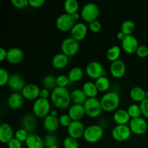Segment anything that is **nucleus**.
<instances>
[{"mask_svg":"<svg viewBox=\"0 0 148 148\" xmlns=\"http://www.w3.org/2000/svg\"><path fill=\"white\" fill-rule=\"evenodd\" d=\"M132 132L137 135H143L147 131L148 124L145 119L143 117H138L135 119H131L129 123Z\"/></svg>","mask_w":148,"mask_h":148,"instance_id":"9b49d317","label":"nucleus"},{"mask_svg":"<svg viewBox=\"0 0 148 148\" xmlns=\"http://www.w3.org/2000/svg\"><path fill=\"white\" fill-rule=\"evenodd\" d=\"M43 125L45 130H47L49 132L53 133L59 129L60 123L57 116H54L49 114L43 119Z\"/></svg>","mask_w":148,"mask_h":148,"instance_id":"6ab92c4d","label":"nucleus"},{"mask_svg":"<svg viewBox=\"0 0 148 148\" xmlns=\"http://www.w3.org/2000/svg\"><path fill=\"white\" fill-rule=\"evenodd\" d=\"M101 27H102L101 23L98 20L90 23L88 25V28L93 33H98L101 30Z\"/></svg>","mask_w":148,"mask_h":148,"instance_id":"c03bdc74","label":"nucleus"},{"mask_svg":"<svg viewBox=\"0 0 148 148\" xmlns=\"http://www.w3.org/2000/svg\"><path fill=\"white\" fill-rule=\"evenodd\" d=\"M130 96L132 101L141 103L146 98V91L141 87L135 86L130 90Z\"/></svg>","mask_w":148,"mask_h":148,"instance_id":"bb28decb","label":"nucleus"},{"mask_svg":"<svg viewBox=\"0 0 148 148\" xmlns=\"http://www.w3.org/2000/svg\"><path fill=\"white\" fill-rule=\"evenodd\" d=\"M95 83L99 92H106L109 89L111 86L109 79L106 76H102L95 79Z\"/></svg>","mask_w":148,"mask_h":148,"instance_id":"473e14b6","label":"nucleus"},{"mask_svg":"<svg viewBox=\"0 0 148 148\" xmlns=\"http://www.w3.org/2000/svg\"><path fill=\"white\" fill-rule=\"evenodd\" d=\"M129 115L130 116L131 119H135L140 117L142 115V111L140 108V106L138 104L133 103L129 106L128 108L127 109Z\"/></svg>","mask_w":148,"mask_h":148,"instance_id":"e433bc0d","label":"nucleus"},{"mask_svg":"<svg viewBox=\"0 0 148 148\" xmlns=\"http://www.w3.org/2000/svg\"><path fill=\"white\" fill-rule=\"evenodd\" d=\"M24 97L22 93L13 92L10 94L7 99V104L12 109H18L20 108L24 104Z\"/></svg>","mask_w":148,"mask_h":148,"instance_id":"4be33fe9","label":"nucleus"},{"mask_svg":"<svg viewBox=\"0 0 148 148\" xmlns=\"http://www.w3.org/2000/svg\"><path fill=\"white\" fill-rule=\"evenodd\" d=\"M42 84L44 88H47L49 90H54L57 87L56 77L53 75H46L42 79Z\"/></svg>","mask_w":148,"mask_h":148,"instance_id":"72a5a7b5","label":"nucleus"},{"mask_svg":"<svg viewBox=\"0 0 148 148\" xmlns=\"http://www.w3.org/2000/svg\"><path fill=\"white\" fill-rule=\"evenodd\" d=\"M71 101L74 103V104H79L83 105L88 97L85 94L82 89H75L70 92Z\"/></svg>","mask_w":148,"mask_h":148,"instance_id":"cd10ccee","label":"nucleus"},{"mask_svg":"<svg viewBox=\"0 0 148 148\" xmlns=\"http://www.w3.org/2000/svg\"><path fill=\"white\" fill-rule=\"evenodd\" d=\"M43 141L46 148H51L54 145H58L59 138L53 133H49L45 136Z\"/></svg>","mask_w":148,"mask_h":148,"instance_id":"c9c22d12","label":"nucleus"},{"mask_svg":"<svg viewBox=\"0 0 148 148\" xmlns=\"http://www.w3.org/2000/svg\"><path fill=\"white\" fill-rule=\"evenodd\" d=\"M138 40L133 35L126 36L124 40L121 41V48L127 53L133 54L136 53V51L139 47Z\"/></svg>","mask_w":148,"mask_h":148,"instance_id":"f8f14e48","label":"nucleus"},{"mask_svg":"<svg viewBox=\"0 0 148 148\" xmlns=\"http://www.w3.org/2000/svg\"><path fill=\"white\" fill-rule=\"evenodd\" d=\"M140 106L142 111V114L146 119H148V98H146L144 101H142Z\"/></svg>","mask_w":148,"mask_h":148,"instance_id":"49530a36","label":"nucleus"},{"mask_svg":"<svg viewBox=\"0 0 148 148\" xmlns=\"http://www.w3.org/2000/svg\"><path fill=\"white\" fill-rule=\"evenodd\" d=\"M75 23H76L74 21L72 15L66 14V12L60 14L56 20V27L58 30L62 32L70 31Z\"/></svg>","mask_w":148,"mask_h":148,"instance_id":"9d476101","label":"nucleus"},{"mask_svg":"<svg viewBox=\"0 0 148 148\" xmlns=\"http://www.w3.org/2000/svg\"><path fill=\"white\" fill-rule=\"evenodd\" d=\"M37 121L35 115L27 114L23 118L21 121V128L24 129L29 133H33V130L36 129Z\"/></svg>","mask_w":148,"mask_h":148,"instance_id":"393cba45","label":"nucleus"},{"mask_svg":"<svg viewBox=\"0 0 148 148\" xmlns=\"http://www.w3.org/2000/svg\"><path fill=\"white\" fill-rule=\"evenodd\" d=\"M79 49V41L76 40L72 37H68L64 39L61 45L62 53L67 56L68 57H72L78 53Z\"/></svg>","mask_w":148,"mask_h":148,"instance_id":"0eeeda50","label":"nucleus"},{"mask_svg":"<svg viewBox=\"0 0 148 148\" xmlns=\"http://www.w3.org/2000/svg\"><path fill=\"white\" fill-rule=\"evenodd\" d=\"M82 90L86 96L88 98H96L98 93V90L95 85V82H86L82 85Z\"/></svg>","mask_w":148,"mask_h":148,"instance_id":"c85d7f7f","label":"nucleus"},{"mask_svg":"<svg viewBox=\"0 0 148 148\" xmlns=\"http://www.w3.org/2000/svg\"><path fill=\"white\" fill-rule=\"evenodd\" d=\"M135 30V24L132 20H125L122 23L121 25V31L124 33L126 36L132 34Z\"/></svg>","mask_w":148,"mask_h":148,"instance_id":"f704fd0d","label":"nucleus"},{"mask_svg":"<svg viewBox=\"0 0 148 148\" xmlns=\"http://www.w3.org/2000/svg\"><path fill=\"white\" fill-rule=\"evenodd\" d=\"M85 114L90 118H97L103 111L101 101L96 98H88L83 104Z\"/></svg>","mask_w":148,"mask_h":148,"instance_id":"20e7f679","label":"nucleus"},{"mask_svg":"<svg viewBox=\"0 0 148 148\" xmlns=\"http://www.w3.org/2000/svg\"><path fill=\"white\" fill-rule=\"evenodd\" d=\"M24 59V52L21 49L17 47L10 48L7 50V60L12 64H17Z\"/></svg>","mask_w":148,"mask_h":148,"instance_id":"dca6fc26","label":"nucleus"},{"mask_svg":"<svg viewBox=\"0 0 148 148\" xmlns=\"http://www.w3.org/2000/svg\"><path fill=\"white\" fill-rule=\"evenodd\" d=\"M14 132L11 126L7 123L0 125V141L2 143H8L14 137Z\"/></svg>","mask_w":148,"mask_h":148,"instance_id":"aec40b11","label":"nucleus"},{"mask_svg":"<svg viewBox=\"0 0 148 148\" xmlns=\"http://www.w3.org/2000/svg\"><path fill=\"white\" fill-rule=\"evenodd\" d=\"M127 66L125 63L121 60H117L112 62L110 66V72L114 77L119 79L123 77L126 73Z\"/></svg>","mask_w":148,"mask_h":148,"instance_id":"f3484780","label":"nucleus"},{"mask_svg":"<svg viewBox=\"0 0 148 148\" xmlns=\"http://www.w3.org/2000/svg\"><path fill=\"white\" fill-rule=\"evenodd\" d=\"M50 114H51L52 116H57V115H58L57 110H56V109H52L51 111Z\"/></svg>","mask_w":148,"mask_h":148,"instance_id":"5fc2aeb1","label":"nucleus"},{"mask_svg":"<svg viewBox=\"0 0 148 148\" xmlns=\"http://www.w3.org/2000/svg\"><path fill=\"white\" fill-rule=\"evenodd\" d=\"M69 60V57L63 53H57L52 59V65L56 69H63L68 64Z\"/></svg>","mask_w":148,"mask_h":148,"instance_id":"a878e982","label":"nucleus"},{"mask_svg":"<svg viewBox=\"0 0 148 148\" xmlns=\"http://www.w3.org/2000/svg\"><path fill=\"white\" fill-rule=\"evenodd\" d=\"M85 130L84 124L80 121H72L67 127V132L69 137L78 140L83 137Z\"/></svg>","mask_w":148,"mask_h":148,"instance_id":"4468645a","label":"nucleus"},{"mask_svg":"<svg viewBox=\"0 0 148 148\" xmlns=\"http://www.w3.org/2000/svg\"><path fill=\"white\" fill-rule=\"evenodd\" d=\"M63 145L64 148H79V143H78L77 140L69 136L64 139Z\"/></svg>","mask_w":148,"mask_h":148,"instance_id":"4c0bfd02","label":"nucleus"},{"mask_svg":"<svg viewBox=\"0 0 148 148\" xmlns=\"http://www.w3.org/2000/svg\"><path fill=\"white\" fill-rule=\"evenodd\" d=\"M64 9L66 14H73L79 10V3L77 0H66L64 4Z\"/></svg>","mask_w":148,"mask_h":148,"instance_id":"2f4dec72","label":"nucleus"},{"mask_svg":"<svg viewBox=\"0 0 148 148\" xmlns=\"http://www.w3.org/2000/svg\"><path fill=\"white\" fill-rule=\"evenodd\" d=\"M22 146H23L22 142H20L14 137L7 143L8 148H22Z\"/></svg>","mask_w":148,"mask_h":148,"instance_id":"de8ad7c7","label":"nucleus"},{"mask_svg":"<svg viewBox=\"0 0 148 148\" xmlns=\"http://www.w3.org/2000/svg\"><path fill=\"white\" fill-rule=\"evenodd\" d=\"M8 85L11 90L18 92V91L23 90L26 85L24 78L23 77L22 75H19V74H13V75H10Z\"/></svg>","mask_w":148,"mask_h":148,"instance_id":"a211bd4d","label":"nucleus"},{"mask_svg":"<svg viewBox=\"0 0 148 148\" xmlns=\"http://www.w3.org/2000/svg\"><path fill=\"white\" fill-rule=\"evenodd\" d=\"M103 134L104 130L103 127L98 124H92L85 128L83 138L88 143H95L101 140Z\"/></svg>","mask_w":148,"mask_h":148,"instance_id":"7ed1b4c3","label":"nucleus"},{"mask_svg":"<svg viewBox=\"0 0 148 148\" xmlns=\"http://www.w3.org/2000/svg\"><path fill=\"white\" fill-rule=\"evenodd\" d=\"M51 148H59V146H58V145H54V146H53V147H51Z\"/></svg>","mask_w":148,"mask_h":148,"instance_id":"6e6d98bb","label":"nucleus"},{"mask_svg":"<svg viewBox=\"0 0 148 148\" xmlns=\"http://www.w3.org/2000/svg\"><path fill=\"white\" fill-rule=\"evenodd\" d=\"M113 119L115 123L118 125H127L130 122L131 117L129 115L128 112L126 109H118L114 112Z\"/></svg>","mask_w":148,"mask_h":148,"instance_id":"5701e85b","label":"nucleus"},{"mask_svg":"<svg viewBox=\"0 0 148 148\" xmlns=\"http://www.w3.org/2000/svg\"><path fill=\"white\" fill-rule=\"evenodd\" d=\"M83 75V70L79 66H75L69 70L67 76L71 82H77L82 79Z\"/></svg>","mask_w":148,"mask_h":148,"instance_id":"c756f323","label":"nucleus"},{"mask_svg":"<svg viewBox=\"0 0 148 148\" xmlns=\"http://www.w3.org/2000/svg\"><path fill=\"white\" fill-rule=\"evenodd\" d=\"M146 98H148V90L146 91Z\"/></svg>","mask_w":148,"mask_h":148,"instance_id":"4d7b16f0","label":"nucleus"},{"mask_svg":"<svg viewBox=\"0 0 148 148\" xmlns=\"http://www.w3.org/2000/svg\"><path fill=\"white\" fill-rule=\"evenodd\" d=\"M132 131L128 125H116L111 131L113 139L118 142H124L128 140L132 134Z\"/></svg>","mask_w":148,"mask_h":148,"instance_id":"1a4fd4ad","label":"nucleus"},{"mask_svg":"<svg viewBox=\"0 0 148 148\" xmlns=\"http://www.w3.org/2000/svg\"><path fill=\"white\" fill-rule=\"evenodd\" d=\"M50 96V91L47 88H42L40 92V97L39 98H44V99H48Z\"/></svg>","mask_w":148,"mask_h":148,"instance_id":"8fccbe9b","label":"nucleus"},{"mask_svg":"<svg viewBox=\"0 0 148 148\" xmlns=\"http://www.w3.org/2000/svg\"><path fill=\"white\" fill-rule=\"evenodd\" d=\"M72 18H73L74 21L76 22L77 20H79V17H80V15H79V13L77 12V13H75V14H72Z\"/></svg>","mask_w":148,"mask_h":148,"instance_id":"864d4df0","label":"nucleus"},{"mask_svg":"<svg viewBox=\"0 0 148 148\" xmlns=\"http://www.w3.org/2000/svg\"><path fill=\"white\" fill-rule=\"evenodd\" d=\"M11 3L17 9H24L29 5V0H12Z\"/></svg>","mask_w":148,"mask_h":148,"instance_id":"37998d69","label":"nucleus"},{"mask_svg":"<svg viewBox=\"0 0 148 148\" xmlns=\"http://www.w3.org/2000/svg\"><path fill=\"white\" fill-rule=\"evenodd\" d=\"M10 75L9 72L4 68L0 69V85L4 86L6 84H8L9 79H10Z\"/></svg>","mask_w":148,"mask_h":148,"instance_id":"ea45409f","label":"nucleus"},{"mask_svg":"<svg viewBox=\"0 0 148 148\" xmlns=\"http://www.w3.org/2000/svg\"><path fill=\"white\" fill-rule=\"evenodd\" d=\"M7 50L4 49V48H1L0 49V61L2 62L4 59H7Z\"/></svg>","mask_w":148,"mask_h":148,"instance_id":"3c124183","label":"nucleus"},{"mask_svg":"<svg viewBox=\"0 0 148 148\" xmlns=\"http://www.w3.org/2000/svg\"><path fill=\"white\" fill-rule=\"evenodd\" d=\"M116 37H117V38L119 39V40H120L121 41H122V40L124 39V38L126 37V35L124 34V33H122L121 31H119L118 33H117Z\"/></svg>","mask_w":148,"mask_h":148,"instance_id":"603ef678","label":"nucleus"},{"mask_svg":"<svg viewBox=\"0 0 148 148\" xmlns=\"http://www.w3.org/2000/svg\"><path fill=\"white\" fill-rule=\"evenodd\" d=\"M68 115L72 121H80L85 115V111L83 105L73 104L68 110Z\"/></svg>","mask_w":148,"mask_h":148,"instance_id":"412c9836","label":"nucleus"},{"mask_svg":"<svg viewBox=\"0 0 148 148\" xmlns=\"http://www.w3.org/2000/svg\"><path fill=\"white\" fill-rule=\"evenodd\" d=\"M51 100L53 105L58 109L64 110L69 108L71 103L70 92L66 88L56 87L52 90Z\"/></svg>","mask_w":148,"mask_h":148,"instance_id":"f257e3e1","label":"nucleus"},{"mask_svg":"<svg viewBox=\"0 0 148 148\" xmlns=\"http://www.w3.org/2000/svg\"><path fill=\"white\" fill-rule=\"evenodd\" d=\"M120 95L116 91L106 92L100 99L103 110L107 112L116 110L120 104Z\"/></svg>","mask_w":148,"mask_h":148,"instance_id":"f03ea898","label":"nucleus"},{"mask_svg":"<svg viewBox=\"0 0 148 148\" xmlns=\"http://www.w3.org/2000/svg\"><path fill=\"white\" fill-rule=\"evenodd\" d=\"M87 75L92 79H97L102 76L106 75V69H104L102 64L96 61H92L87 64L85 68Z\"/></svg>","mask_w":148,"mask_h":148,"instance_id":"6e6552de","label":"nucleus"},{"mask_svg":"<svg viewBox=\"0 0 148 148\" xmlns=\"http://www.w3.org/2000/svg\"><path fill=\"white\" fill-rule=\"evenodd\" d=\"M69 79L68 76L64 75H60L56 77V84L58 87H62V88H66L69 83Z\"/></svg>","mask_w":148,"mask_h":148,"instance_id":"a19ab883","label":"nucleus"},{"mask_svg":"<svg viewBox=\"0 0 148 148\" xmlns=\"http://www.w3.org/2000/svg\"><path fill=\"white\" fill-rule=\"evenodd\" d=\"M121 53V49L119 46H113L107 50L106 58L108 60L114 62L115 61L119 60L120 55Z\"/></svg>","mask_w":148,"mask_h":148,"instance_id":"7c9ffc66","label":"nucleus"},{"mask_svg":"<svg viewBox=\"0 0 148 148\" xmlns=\"http://www.w3.org/2000/svg\"><path fill=\"white\" fill-rule=\"evenodd\" d=\"M40 88L35 84H27L22 90V95L24 98L30 101H36L40 97Z\"/></svg>","mask_w":148,"mask_h":148,"instance_id":"2eb2a0df","label":"nucleus"},{"mask_svg":"<svg viewBox=\"0 0 148 148\" xmlns=\"http://www.w3.org/2000/svg\"><path fill=\"white\" fill-rule=\"evenodd\" d=\"M88 27L85 23H77L70 30L71 37L77 41L83 40L88 34Z\"/></svg>","mask_w":148,"mask_h":148,"instance_id":"ddd939ff","label":"nucleus"},{"mask_svg":"<svg viewBox=\"0 0 148 148\" xmlns=\"http://www.w3.org/2000/svg\"><path fill=\"white\" fill-rule=\"evenodd\" d=\"M100 10L96 4L92 2H89L85 4L81 10V17L86 23L96 20L99 16Z\"/></svg>","mask_w":148,"mask_h":148,"instance_id":"423d86ee","label":"nucleus"},{"mask_svg":"<svg viewBox=\"0 0 148 148\" xmlns=\"http://www.w3.org/2000/svg\"><path fill=\"white\" fill-rule=\"evenodd\" d=\"M59 119V123H60L61 125L65 127H69V124H70L72 121V119L69 117V116L68 115V114H62V116H60Z\"/></svg>","mask_w":148,"mask_h":148,"instance_id":"a18cd8bd","label":"nucleus"},{"mask_svg":"<svg viewBox=\"0 0 148 148\" xmlns=\"http://www.w3.org/2000/svg\"><path fill=\"white\" fill-rule=\"evenodd\" d=\"M135 53L140 58L147 57L148 56V47L145 45H140Z\"/></svg>","mask_w":148,"mask_h":148,"instance_id":"79ce46f5","label":"nucleus"},{"mask_svg":"<svg viewBox=\"0 0 148 148\" xmlns=\"http://www.w3.org/2000/svg\"><path fill=\"white\" fill-rule=\"evenodd\" d=\"M45 0H29V5L33 8H39L45 4Z\"/></svg>","mask_w":148,"mask_h":148,"instance_id":"09e8293b","label":"nucleus"},{"mask_svg":"<svg viewBox=\"0 0 148 148\" xmlns=\"http://www.w3.org/2000/svg\"><path fill=\"white\" fill-rule=\"evenodd\" d=\"M51 111V103L49 99L38 98L33 103V111L36 116L44 119Z\"/></svg>","mask_w":148,"mask_h":148,"instance_id":"39448f33","label":"nucleus"},{"mask_svg":"<svg viewBox=\"0 0 148 148\" xmlns=\"http://www.w3.org/2000/svg\"><path fill=\"white\" fill-rule=\"evenodd\" d=\"M27 148H44V141L36 133H30L25 141Z\"/></svg>","mask_w":148,"mask_h":148,"instance_id":"b1692460","label":"nucleus"},{"mask_svg":"<svg viewBox=\"0 0 148 148\" xmlns=\"http://www.w3.org/2000/svg\"><path fill=\"white\" fill-rule=\"evenodd\" d=\"M30 133L28 132L27 131H26L23 128H20L19 130H17V131L14 132V137L17 138V140H20V142H25V143L26 140L28 137V135Z\"/></svg>","mask_w":148,"mask_h":148,"instance_id":"58836bf2","label":"nucleus"}]
</instances>
